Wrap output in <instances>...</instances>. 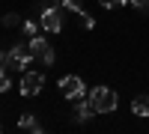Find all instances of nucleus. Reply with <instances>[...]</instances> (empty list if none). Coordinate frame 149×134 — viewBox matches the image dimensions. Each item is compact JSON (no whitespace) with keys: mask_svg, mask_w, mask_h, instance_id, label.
<instances>
[{"mask_svg":"<svg viewBox=\"0 0 149 134\" xmlns=\"http://www.w3.org/2000/svg\"><path fill=\"white\" fill-rule=\"evenodd\" d=\"M30 60H33L30 42H18V45H15V48H12V51L6 54V60H3V69H6V72H27Z\"/></svg>","mask_w":149,"mask_h":134,"instance_id":"f257e3e1","label":"nucleus"},{"mask_svg":"<svg viewBox=\"0 0 149 134\" xmlns=\"http://www.w3.org/2000/svg\"><path fill=\"white\" fill-rule=\"evenodd\" d=\"M90 101H93V107H95V113H113L116 104H119L116 92L110 90V87H95V90L90 92Z\"/></svg>","mask_w":149,"mask_h":134,"instance_id":"f03ea898","label":"nucleus"},{"mask_svg":"<svg viewBox=\"0 0 149 134\" xmlns=\"http://www.w3.org/2000/svg\"><path fill=\"white\" fill-rule=\"evenodd\" d=\"M39 27H42L45 33H60V30H63V15H60L57 6H42V21H39Z\"/></svg>","mask_w":149,"mask_h":134,"instance_id":"7ed1b4c3","label":"nucleus"},{"mask_svg":"<svg viewBox=\"0 0 149 134\" xmlns=\"http://www.w3.org/2000/svg\"><path fill=\"white\" fill-rule=\"evenodd\" d=\"M84 90H86V87H84V81H81L78 75H66V78H60V92H63L69 101L81 99V95H84Z\"/></svg>","mask_w":149,"mask_h":134,"instance_id":"20e7f679","label":"nucleus"},{"mask_svg":"<svg viewBox=\"0 0 149 134\" xmlns=\"http://www.w3.org/2000/svg\"><path fill=\"white\" fill-rule=\"evenodd\" d=\"M45 87V78L39 75V72H24L21 78V95H39Z\"/></svg>","mask_w":149,"mask_h":134,"instance_id":"39448f33","label":"nucleus"},{"mask_svg":"<svg viewBox=\"0 0 149 134\" xmlns=\"http://www.w3.org/2000/svg\"><path fill=\"white\" fill-rule=\"evenodd\" d=\"M72 104H74V116H78V122H86L90 116H95L93 101H90V99H84V95H81V99H74Z\"/></svg>","mask_w":149,"mask_h":134,"instance_id":"423d86ee","label":"nucleus"},{"mask_svg":"<svg viewBox=\"0 0 149 134\" xmlns=\"http://www.w3.org/2000/svg\"><path fill=\"white\" fill-rule=\"evenodd\" d=\"M18 128H21V131H33V134H42V125H39V119H36L33 113H21V119H18Z\"/></svg>","mask_w":149,"mask_h":134,"instance_id":"0eeeda50","label":"nucleus"},{"mask_svg":"<svg viewBox=\"0 0 149 134\" xmlns=\"http://www.w3.org/2000/svg\"><path fill=\"white\" fill-rule=\"evenodd\" d=\"M131 113L134 116H149V92L137 95V99L131 101Z\"/></svg>","mask_w":149,"mask_h":134,"instance_id":"6e6552de","label":"nucleus"},{"mask_svg":"<svg viewBox=\"0 0 149 134\" xmlns=\"http://www.w3.org/2000/svg\"><path fill=\"white\" fill-rule=\"evenodd\" d=\"M48 48H51V45H48L42 36H33V39H30V51H33V57H39V60H42Z\"/></svg>","mask_w":149,"mask_h":134,"instance_id":"1a4fd4ad","label":"nucleus"},{"mask_svg":"<svg viewBox=\"0 0 149 134\" xmlns=\"http://www.w3.org/2000/svg\"><path fill=\"white\" fill-rule=\"evenodd\" d=\"M21 30H24V36H27V39H33V36L39 33V24H36V21H24Z\"/></svg>","mask_w":149,"mask_h":134,"instance_id":"9d476101","label":"nucleus"},{"mask_svg":"<svg viewBox=\"0 0 149 134\" xmlns=\"http://www.w3.org/2000/svg\"><path fill=\"white\" fill-rule=\"evenodd\" d=\"M6 90H12V81H9V72L0 66V92H6Z\"/></svg>","mask_w":149,"mask_h":134,"instance_id":"9b49d317","label":"nucleus"},{"mask_svg":"<svg viewBox=\"0 0 149 134\" xmlns=\"http://www.w3.org/2000/svg\"><path fill=\"white\" fill-rule=\"evenodd\" d=\"M0 24H3V27H15V24H21V18L15 15V12H6V15L0 18Z\"/></svg>","mask_w":149,"mask_h":134,"instance_id":"f8f14e48","label":"nucleus"},{"mask_svg":"<svg viewBox=\"0 0 149 134\" xmlns=\"http://www.w3.org/2000/svg\"><path fill=\"white\" fill-rule=\"evenodd\" d=\"M78 18H81V24H84L86 30H93V27H95V18L90 15V12H78Z\"/></svg>","mask_w":149,"mask_h":134,"instance_id":"ddd939ff","label":"nucleus"},{"mask_svg":"<svg viewBox=\"0 0 149 134\" xmlns=\"http://www.w3.org/2000/svg\"><path fill=\"white\" fill-rule=\"evenodd\" d=\"M102 6H107V9H116V6H125V3H131V0H98Z\"/></svg>","mask_w":149,"mask_h":134,"instance_id":"4468645a","label":"nucleus"},{"mask_svg":"<svg viewBox=\"0 0 149 134\" xmlns=\"http://www.w3.org/2000/svg\"><path fill=\"white\" fill-rule=\"evenodd\" d=\"M60 3H63L66 9H72V12H84L81 9V0H60Z\"/></svg>","mask_w":149,"mask_h":134,"instance_id":"2eb2a0df","label":"nucleus"},{"mask_svg":"<svg viewBox=\"0 0 149 134\" xmlns=\"http://www.w3.org/2000/svg\"><path fill=\"white\" fill-rule=\"evenodd\" d=\"M54 60H57L54 48H48V51H45V57H42V63H45V66H54Z\"/></svg>","mask_w":149,"mask_h":134,"instance_id":"dca6fc26","label":"nucleus"},{"mask_svg":"<svg viewBox=\"0 0 149 134\" xmlns=\"http://www.w3.org/2000/svg\"><path fill=\"white\" fill-rule=\"evenodd\" d=\"M131 6L140 9V12H149V0H131Z\"/></svg>","mask_w":149,"mask_h":134,"instance_id":"f3484780","label":"nucleus"},{"mask_svg":"<svg viewBox=\"0 0 149 134\" xmlns=\"http://www.w3.org/2000/svg\"><path fill=\"white\" fill-rule=\"evenodd\" d=\"M3 60H6V54H3V51H0V66H3Z\"/></svg>","mask_w":149,"mask_h":134,"instance_id":"a211bd4d","label":"nucleus"},{"mask_svg":"<svg viewBox=\"0 0 149 134\" xmlns=\"http://www.w3.org/2000/svg\"><path fill=\"white\" fill-rule=\"evenodd\" d=\"M0 131H3V125H0Z\"/></svg>","mask_w":149,"mask_h":134,"instance_id":"6ab92c4d","label":"nucleus"}]
</instances>
